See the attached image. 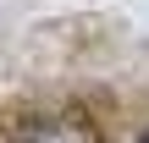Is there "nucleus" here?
<instances>
[{
	"instance_id": "1",
	"label": "nucleus",
	"mask_w": 149,
	"mask_h": 143,
	"mask_svg": "<svg viewBox=\"0 0 149 143\" xmlns=\"http://www.w3.org/2000/svg\"><path fill=\"white\" fill-rule=\"evenodd\" d=\"M22 143H100V138H94V127H88L83 116H55V121L22 132Z\"/></svg>"
},
{
	"instance_id": "2",
	"label": "nucleus",
	"mask_w": 149,
	"mask_h": 143,
	"mask_svg": "<svg viewBox=\"0 0 149 143\" xmlns=\"http://www.w3.org/2000/svg\"><path fill=\"white\" fill-rule=\"evenodd\" d=\"M144 143H149V132H144Z\"/></svg>"
}]
</instances>
